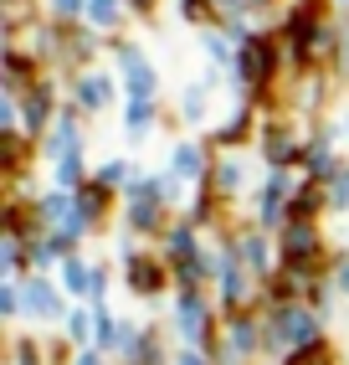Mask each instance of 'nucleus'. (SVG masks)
I'll list each match as a JSON object with an SVG mask.
<instances>
[{
	"label": "nucleus",
	"instance_id": "obj_1",
	"mask_svg": "<svg viewBox=\"0 0 349 365\" xmlns=\"http://www.w3.org/2000/svg\"><path fill=\"white\" fill-rule=\"evenodd\" d=\"M267 67H272V52H267V41H246V52H241V72L252 83L267 78Z\"/></svg>",
	"mask_w": 349,
	"mask_h": 365
}]
</instances>
